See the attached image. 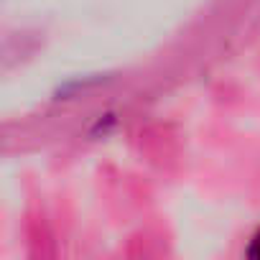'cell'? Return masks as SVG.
<instances>
[{"label":"cell","instance_id":"6da1fadb","mask_svg":"<svg viewBox=\"0 0 260 260\" xmlns=\"http://www.w3.org/2000/svg\"><path fill=\"white\" fill-rule=\"evenodd\" d=\"M247 255H250V257H257V260H260V232L255 235V240H252V245H250Z\"/></svg>","mask_w":260,"mask_h":260}]
</instances>
